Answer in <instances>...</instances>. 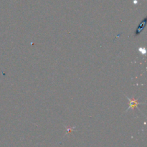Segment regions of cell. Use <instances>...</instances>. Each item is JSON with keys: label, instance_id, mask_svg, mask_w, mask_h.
I'll return each mask as SVG.
<instances>
[{"label": "cell", "instance_id": "7a4b0ae2", "mask_svg": "<svg viewBox=\"0 0 147 147\" xmlns=\"http://www.w3.org/2000/svg\"><path fill=\"white\" fill-rule=\"evenodd\" d=\"M127 98L129 99V108L128 109V110H129V109H133L134 110V109H135L136 108H137V106L139 104V103L137 101L136 99H130L128 97Z\"/></svg>", "mask_w": 147, "mask_h": 147}, {"label": "cell", "instance_id": "6da1fadb", "mask_svg": "<svg viewBox=\"0 0 147 147\" xmlns=\"http://www.w3.org/2000/svg\"><path fill=\"white\" fill-rule=\"evenodd\" d=\"M146 24H147V18L146 17H144V18L143 19V20H142V21L139 22V24H138L137 27H136V30H135L134 32L135 37H138V36H139L141 34H142V32L144 30L145 27H146Z\"/></svg>", "mask_w": 147, "mask_h": 147}]
</instances>
